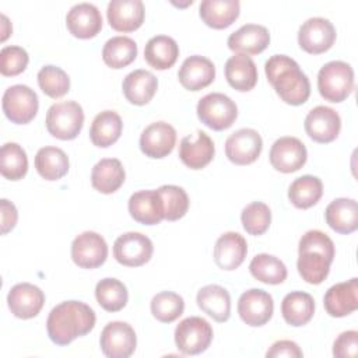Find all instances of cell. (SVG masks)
I'll use <instances>...</instances> for the list:
<instances>
[{"instance_id":"1","label":"cell","mask_w":358,"mask_h":358,"mask_svg":"<svg viewBox=\"0 0 358 358\" xmlns=\"http://www.w3.org/2000/svg\"><path fill=\"white\" fill-rule=\"evenodd\" d=\"M94 309L81 301H64L56 305L46 320L49 338L57 345H67L88 334L95 326Z\"/></svg>"},{"instance_id":"2","label":"cell","mask_w":358,"mask_h":358,"mask_svg":"<svg viewBox=\"0 0 358 358\" xmlns=\"http://www.w3.org/2000/svg\"><path fill=\"white\" fill-rule=\"evenodd\" d=\"M266 77L277 95L288 105H302L310 95V84L298 63L285 55L271 56L264 66Z\"/></svg>"},{"instance_id":"3","label":"cell","mask_w":358,"mask_h":358,"mask_svg":"<svg viewBox=\"0 0 358 358\" xmlns=\"http://www.w3.org/2000/svg\"><path fill=\"white\" fill-rule=\"evenodd\" d=\"M298 273L308 284L317 285L324 281L334 259V243L322 231H308L299 239Z\"/></svg>"},{"instance_id":"4","label":"cell","mask_w":358,"mask_h":358,"mask_svg":"<svg viewBox=\"0 0 358 358\" xmlns=\"http://www.w3.org/2000/svg\"><path fill=\"white\" fill-rule=\"evenodd\" d=\"M317 90L329 102H343L354 90V70L341 60L326 63L317 74Z\"/></svg>"},{"instance_id":"5","label":"cell","mask_w":358,"mask_h":358,"mask_svg":"<svg viewBox=\"0 0 358 358\" xmlns=\"http://www.w3.org/2000/svg\"><path fill=\"white\" fill-rule=\"evenodd\" d=\"M46 129L59 140H73L78 136L84 123V112L76 101L53 103L46 112Z\"/></svg>"},{"instance_id":"6","label":"cell","mask_w":358,"mask_h":358,"mask_svg":"<svg viewBox=\"0 0 358 358\" xmlns=\"http://www.w3.org/2000/svg\"><path fill=\"white\" fill-rule=\"evenodd\" d=\"M197 117L213 130H225L236 120L238 106L229 96L221 92H211L199 101Z\"/></svg>"},{"instance_id":"7","label":"cell","mask_w":358,"mask_h":358,"mask_svg":"<svg viewBox=\"0 0 358 358\" xmlns=\"http://www.w3.org/2000/svg\"><path fill=\"white\" fill-rule=\"evenodd\" d=\"M213 340L211 324L199 316L183 319L175 329V344L185 355L204 352Z\"/></svg>"},{"instance_id":"8","label":"cell","mask_w":358,"mask_h":358,"mask_svg":"<svg viewBox=\"0 0 358 358\" xmlns=\"http://www.w3.org/2000/svg\"><path fill=\"white\" fill-rule=\"evenodd\" d=\"M1 106L8 120L17 124H27L38 112V95L28 85L15 84L4 91Z\"/></svg>"},{"instance_id":"9","label":"cell","mask_w":358,"mask_h":358,"mask_svg":"<svg viewBox=\"0 0 358 358\" xmlns=\"http://www.w3.org/2000/svg\"><path fill=\"white\" fill-rule=\"evenodd\" d=\"M99 345L103 355L109 358H127L137 345L134 329L126 322H110L101 333Z\"/></svg>"},{"instance_id":"10","label":"cell","mask_w":358,"mask_h":358,"mask_svg":"<svg viewBox=\"0 0 358 358\" xmlns=\"http://www.w3.org/2000/svg\"><path fill=\"white\" fill-rule=\"evenodd\" d=\"M336 41V28L333 24L322 17L306 20L298 31L299 46L310 53L320 55L327 52Z\"/></svg>"},{"instance_id":"11","label":"cell","mask_w":358,"mask_h":358,"mask_svg":"<svg viewBox=\"0 0 358 358\" xmlns=\"http://www.w3.org/2000/svg\"><path fill=\"white\" fill-rule=\"evenodd\" d=\"M154 252L152 242L140 232H126L113 243L115 259L127 267H138L145 264Z\"/></svg>"},{"instance_id":"12","label":"cell","mask_w":358,"mask_h":358,"mask_svg":"<svg viewBox=\"0 0 358 358\" xmlns=\"http://www.w3.org/2000/svg\"><path fill=\"white\" fill-rule=\"evenodd\" d=\"M108 257V245L105 239L94 232L85 231L74 238L71 243V259L81 268H96Z\"/></svg>"},{"instance_id":"13","label":"cell","mask_w":358,"mask_h":358,"mask_svg":"<svg viewBox=\"0 0 358 358\" xmlns=\"http://www.w3.org/2000/svg\"><path fill=\"white\" fill-rule=\"evenodd\" d=\"M273 310V296L263 289L252 288L239 296L238 313L248 326L259 327L266 324L271 319Z\"/></svg>"},{"instance_id":"14","label":"cell","mask_w":358,"mask_h":358,"mask_svg":"<svg viewBox=\"0 0 358 358\" xmlns=\"http://www.w3.org/2000/svg\"><path fill=\"white\" fill-rule=\"evenodd\" d=\"M270 164L282 173H291L301 169L308 158L306 147L296 137H280L270 150Z\"/></svg>"},{"instance_id":"15","label":"cell","mask_w":358,"mask_h":358,"mask_svg":"<svg viewBox=\"0 0 358 358\" xmlns=\"http://www.w3.org/2000/svg\"><path fill=\"white\" fill-rule=\"evenodd\" d=\"M262 148L263 140L253 129H239L225 141V155L235 165H249L255 162Z\"/></svg>"},{"instance_id":"16","label":"cell","mask_w":358,"mask_h":358,"mask_svg":"<svg viewBox=\"0 0 358 358\" xmlns=\"http://www.w3.org/2000/svg\"><path fill=\"white\" fill-rule=\"evenodd\" d=\"M340 129V115L329 106L319 105L310 109L305 117V131L316 143H331L337 138Z\"/></svg>"},{"instance_id":"17","label":"cell","mask_w":358,"mask_h":358,"mask_svg":"<svg viewBox=\"0 0 358 358\" xmlns=\"http://www.w3.org/2000/svg\"><path fill=\"white\" fill-rule=\"evenodd\" d=\"M176 143V130L166 122L148 124L140 136V150L145 157L164 158L172 152Z\"/></svg>"},{"instance_id":"18","label":"cell","mask_w":358,"mask_h":358,"mask_svg":"<svg viewBox=\"0 0 358 358\" xmlns=\"http://www.w3.org/2000/svg\"><path fill=\"white\" fill-rule=\"evenodd\" d=\"M7 303L8 309L15 317L31 319L41 312L45 303V294L34 284L20 282L10 289Z\"/></svg>"},{"instance_id":"19","label":"cell","mask_w":358,"mask_h":358,"mask_svg":"<svg viewBox=\"0 0 358 358\" xmlns=\"http://www.w3.org/2000/svg\"><path fill=\"white\" fill-rule=\"evenodd\" d=\"M324 309L333 317H344L358 308V278L331 285L324 294Z\"/></svg>"},{"instance_id":"20","label":"cell","mask_w":358,"mask_h":358,"mask_svg":"<svg viewBox=\"0 0 358 358\" xmlns=\"http://www.w3.org/2000/svg\"><path fill=\"white\" fill-rule=\"evenodd\" d=\"M66 25L70 34L80 39H90L99 34L102 15L91 3H78L66 15Z\"/></svg>"},{"instance_id":"21","label":"cell","mask_w":358,"mask_h":358,"mask_svg":"<svg viewBox=\"0 0 358 358\" xmlns=\"http://www.w3.org/2000/svg\"><path fill=\"white\" fill-rule=\"evenodd\" d=\"M144 13L141 0H112L108 4L106 17L115 31L131 32L141 27Z\"/></svg>"},{"instance_id":"22","label":"cell","mask_w":358,"mask_h":358,"mask_svg":"<svg viewBox=\"0 0 358 358\" xmlns=\"http://www.w3.org/2000/svg\"><path fill=\"white\" fill-rule=\"evenodd\" d=\"M214 143L210 136L199 130L196 136H186L179 144V158L190 169H201L214 158Z\"/></svg>"},{"instance_id":"23","label":"cell","mask_w":358,"mask_h":358,"mask_svg":"<svg viewBox=\"0 0 358 358\" xmlns=\"http://www.w3.org/2000/svg\"><path fill=\"white\" fill-rule=\"evenodd\" d=\"M179 83L189 91H200L208 87L215 78L214 63L204 56H190L185 59L178 73Z\"/></svg>"},{"instance_id":"24","label":"cell","mask_w":358,"mask_h":358,"mask_svg":"<svg viewBox=\"0 0 358 358\" xmlns=\"http://www.w3.org/2000/svg\"><path fill=\"white\" fill-rule=\"evenodd\" d=\"M248 253L246 239L238 232L222 234L214 246L215 264L227 271L238 268Z\"/></svg>"},{"instance_id":"25","label":"cell","mask_w":358,"mask_h":358,"mask_svg":"<svg viewBox=\"0 0 358 358\" xmlns=\"http://www.w3.org/2000/svg\"><path fill=\"white\" fill-rule=\"evenodd\" d=\"M131 218L144 225H157L164 220V207L158 190H140L129 199Z\"/></svg>"},{"instance_id":"26","label":"cell","mask_w":358,"mask_h":358,"mask_svg":"<svg viewBox=\"0 0 358 358\" xmlns=\"http://www.w3.org/2000/svg\"><path fill=\"white\" fill-rule=\"evenodd\" d=\"M228 48L242 55H259L270 43L268 29L257 24H246L232 32L228 38Z\"/></svg>"},{"instance_id":"27","label":"cell","mask_w":358,"mask_h":358,"mask_svg":"<svg viewBox=\"0 0 358 358\" xmlns=\"http://www.w3.org/2000/svg\"><path fill=\"white\" fill-rule=\"evenodd\" d=\"M324 218L337 234H352L358 228V204L354 199H336L326 207Z\"/></svg>"},{"instance_id":"28","label":"cell","mask_w":358,"mask_h":358,"mask_svg":"<svg viewBox=\"0 0 358 358\" xmlns=\"http://www.w3.org/2000/svg\"><path fill=\"white\" fill-rule=\"evenodd\" d=\"M158 88L157 77L148 70H134L129 73L122 84L126 99L133 105H145L155 95Z\"/></svg>"},{"instance_id":"29","label":"cell","mask_w":358,"mask_h":358,"mask_svg":"<svg viewBox=\"0 0 358 358\" xmlns=\"http://www.w3.org/2000/svg\"><path fill=\"white\" fill-rule=\"evenodd\" d=\"M225 78L236 91H250L257 83V67L250 56L236 53L225 63Z\"/></svg>"},{"instance_id":"30","label":"cell","mask_w":358,"mask_h":358,"mask_svg":"<svg viewBox=\"0 0 358 358\" xmlns=\"http://www.w3.org/2000/svg\"><path fill=\"white\" fill-rule=\"evenodd\" d=\"M199 308L213 317L215 322H227L231 315V296L229 292L217 284H210L197 292Z\"/></svg>"},{"instance_id":"31","label":"cell","mask_w":358,"mask_h":358,"mask_svg":"<svg viewBox=\"0 0 358 358\" xmlns=\"http://www.w3.org/2000/svg\"><path fill=\"white\" fill-rule=\"evenodd\" d=\"M239 8L238 0H204L199 7V13L206 25L214 29H224L239 17Z\"/></svg>"},{"instance_id":"32","label":"cell","mask_w":358,"mask_h":358,"mask_svg":"<svg viewBox=\"0 0 358 358\" xmlns=\"http://www.w3.org/2000/svg\"><path fill=\"white\" fill-rule=\"evenodd\" d=\"M126 178L123 165L116 158H103L98 161L91 172V183L95 190L110 194L119 190Z\"/></svg>"},{"instance_id":"33","label":"cell","mask_w":358,"mask_h":358,"mask_svg":"<svg viewBox=\"0 0 358 358\" xmlns=\"http://www.w3.org/2000/svg\"><path fill=\"white\" fill-rule=\"evenodd\" d=\"M281 313L288 324L294 327L305 326L313 317L315 301L308 292H289L284 296L281 302Z\"/></svg>"},{"instance_id":"34","label":"cell","mask_w":358,"mask_h":358,"mask_svg":"<svg viewBox=\"0 0 358 358\" xmlns=\"http://www.w3.org/2000/svg\"><path fill=\"white\" fill-rule=\"evenodd\" d=\"M179 56L176 41L168 35L152 36L144 48L145 62L155 70H166L172 67Z\"/></svg>"},{"instance_id":"35","label":"cell","mask_w":358,"mask_h":358,"mask_svg":"<svg viewBox=\"0 0 358 358\" xmlns=\"http://www.w3.org/2000/svg\"><path fill=\"white\" fill-rule=\"evenodd\" d=\"M123 123L115 110H103L98 113L90 129V138L94 145L106 148L116 143L122 134Z\"/></svg>"},{"instance_id":"36","label":"cell","mask_w":358,"mask_h":358,"mask_svg":"<svg viewBox=\"0 0 358 358\" xmlns=\"http://www.w3.org/2000/svg\"><path fill=\"white\" fill-rule=\"evenodd\" d=\"M35 168L46 180H59L69 172V157L62 148L42 147L35 155Z\"/></svg>"},{"instance_id":"37","label":"cell","mask_w":358,"mask_h":358,"mask_svg":"<svg viewBox=\"0 0 358 358\" xmlns=\"http://www.w3.org/2000/svg\"><path fill=\"white\" fill-rule=\"evenodd\" d=\"M323 194V183L317 176L303 175L296 178L289 189L288 199L296 208H309L315 206Z\"/></svg>"},{"instance_id":"38","label":"cell","mask_w":358,"mask_h":358,"mask_svg":"<svg viewBox=\"0 0 358 358\" xmlns=\"http://www.w3.org/2000/svg\"><path fill=\"white\" fill-rule=\"evenodd\" d=\"M137 56V43L129 36H113L102 49V59L110 69H123Z\"/></svg>"},{"instance_id":"39","label":"cell","mask_w":358,"mask_h":358,"mask_svg":"<svg viewBox=\"0 0 358 358\" xmlns=\"http://www.w3.org/2000/svg\"><path fill=\"white\" fill-rule=\"evenodd\" d=\"M250 274L264 284H281L287 278L285 264L275 256L260 253L256 255L249 264Z\"/></svg>"},{"instance_id":"40","label":"cell","mask_w":358,"mask_h":358,"mask_svg":"<svg viewBox=\"0 0 358 358\" xmlns=\"http://www.w3.org/2000/svg\"><path fill=\"white\" fill-rule=\"evenodd\" d=\"M96 302L108 312L122 310L129 299L126 285L117 278H103L95 287Z\"/></svg>"},{"instance_id":"41","label":"cell","mask_w":358,"mask_h":358,"mask_svg":"<svg viewBox=\"0 0 358 358\" xmlns=\"http://www.w3.org/2000/svg\"><path fill=\"white\" fill-rule=\"evenodd\" d=\"M0 171L6 179L20 180L28 171L27 152L17 143H6L1 147Z\"/></svg>"},{"instance_id":"42","label":"cell","mask_w":358,"mask_h":358,"mask_svg":"<svg viewBox=\"0 0 358 358\" xmlns=\"http://www.w3.org/2000/svg\"><path fill=\"white\" fill-rule=\"evenodd\" d=\"M151 313L161 323L175 322L185 310L183 298L172 291H162L151 299Z\"/></svg>"},{"instance_id":"43","label":"cell","mask_w":358,"mask_h":358,"mask_svg":"<svg viewBox=\"0 0 358 358\" xmlns=\"http://www.w3.org/2000/svg\"><path fill=\"white\" fill-rule=\"evenodd\" d=\"M38 85L43 94L56 99L66 95L70 90V78L57 66L46 64L38 71Z\"/></svg>"},{"instance_id":"44","label":"cell","mask_w":358,"mask_h":358,"mask_svg":"<svg viewBox=\"0 0 358 358\" xmlns=\"http://www.w3.org/2000/svg\"><path fill=\"white\" fill-rule=\"evenodd\" d=\"M162 200L164 218L168 221H176L182 218L189 208L187 193L175 185H164L158 189Z\"/></svg>"},{"instance_id":"45","label":"cell","mask_w":358,"mask_h":358,"mask_svg":"<svg viewBox=\"0 0 358 358\" xmlns=\"http://www.w3.org/2000/svg\"><path fill=\"white\" fill-rule=\"evenodd\" d=\"M242 225L249 235H263L271 222V211L266 203L253 201L248 204L241 214Z\"/></svg>"},{"instance_id":"46","label":"cell","mask_w":358,"mask_h":358,"mask_svg":"<svg viewBox=\"0 0 358 358\" xmlns=\"http://www.w3.org/2000/svg\"><path fill=\"white\" fill-rule=\"evenodd\" d=\"M28 53L21 46H4L0 52V71L6 77L21 74L28 64Z\"/></svg>"},{"instance_id":"47","label":"cell","mask_w":358,"mask_h":358,"mask_svg":"<svg viewBox=\"0 0 358 358\" xmlns=\"http://www.w3.org/2000/svg\"><path fill=\"white\" fill-rule=\"evenodd\" d=\"M358 331L348 330L341 333L333 344V355L337 358H352L357 355Z\"/></svg>"},{"instance_id":"48","label":"cell","mask_w":358,"mask_h":358,"mask_svg":"<svg viewBox=\"0 0 358 358\" xmlns=\"http://www.w3.org/2000/svg\"><path fill=\"white\" fill-rule=\"evenodd\" d=\"M303 354L299 348V345L295 341L291 340H280L275 341L270 350L266 352L267 358H281V357H287V358H301Z\"/></svg>"},{"instance_id":"49","label":"cell","mask_w":358,"mask_h":358,"mask_svg":"<svg viewBox=\"0 0 358 358\" xmlns=\"http://www.w3.org/2000/svg\"><path fill=\"white\" fill-rule=\"evenodd\" d=\"M0 207H1V234L6 235L15 227L18 220V213L15 206L7 199L0 200Z\"/></svg>"},{"instance_id":"50","label":"cell","mask_w":358,"mask_h":358,"mask_svg":"<svg viewBox=\"0 0 358 358\" xmlns=\"http://www.w3.org/2000/svg\"><path fill=\"white\" fill-rule=\"evenodd\" d=\"M0 18H1V28H3V31H1V42H4L6 39H7V36L11 34V27H10V22H8V18L4 15V14H1L0 15Z\"/></svg>"}]
</instances>
